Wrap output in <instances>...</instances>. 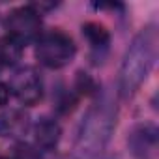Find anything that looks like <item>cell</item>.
Segmentation results:
<instances>
[{
    "instance_id": "cell-1",
    "label": "cell",
    "mask_w": 159,
    "mask_h": 159,
    "mask_svg": "<svg viewBox=\"0 0 159 159\" xmlns=\"http://www.w3.org/2000/svg\"><path fill=\"white\" fill-rule=\"evenodd\" d=\"M157 56V30L153 25L144 26L129 43L124 52L120 77H118V90L124 99H129L142 86L146 77L150 75L153 62Z\"/></svg>"
},
{
    "instance_id": "cell-6",
    "label": "cell",
    "mask_w": 159,
    "mask_h": 159,
    "mask_svg": "<svg viewBox=\"0 0 159 159\" xmlns=\"http://www.w3.org/2000/svg\"><path fill=\"white\" fill-rule=\"evenodd\" d=\"M32 129L30 116L21 109H10L0 114V137L23 142L25 135Z\"/></svg>"
},
{
    "instance_id": "cell-7",
    "label": "cell",
    "mask_w": 159,
    "mask_h": 159,
    "mask_svg": "<svg viewBox=\"0 0 159 159\" xmlns=\"http://www.w3.org/2000/svg\"><path fill=\"white\" fill-rule=\"evenodd\" d=\"M32 135H34V146L38 150H54L62 139V127L58 120L51 116H41L32 125Z\"/></svg>"
},
{
    "instance_id": "cell-4",
    "label": "cell",
    "mask_w": 159,
    "mask_h": 159,
    "mask_svg": "<svg viewBox=\"0 0 159 159\" xmlns=\"http://www.w3.org/2000/svg\"><path fill=\"white\" fill-rule=\"evenodd\" d=\"M4 28H6V36H10L11 39L19 41L23 47H26L28 43L38 41V38L43 32L41 13H38L32 4L13 8L4 19Z\"/></svg>"
},
{
    "instance_id": "cell-2",
    "label": "cell",
    "mask_w": 159,
    "mask_h": 159,
    "mask_svg": "<svg viewBox=\"0 0 159 159\" xmlns=\"http://www.w3.org/2000/svg\"><path fill=\"white\" fill-rule=\"evenodd\" d=\"M116 127V107L111 99H98L79 124L75 137V152L81 159L98 157L109 144Z\"/></svg>"
},
{
    "instance_id": "cell-14",
    "label": "cell",
    "mask_w": 159,
    "mask_h": 159,
    "mask_svg": "<svg viewBox=\"0 0 159 159\" xmlns=\"http://www.w3.org/2000/svg\"><path fill=\"white\" fill-rule=\"evenodd\" d=\"M0 159H11V157H8V155H0Z\"/></svg>"
},
{
    "instance_id": "cell-11",
    "label": "cell",
    "mask_w": 159,
    "mask_h": 159,
    "mask_svg": "<svg viewBox=\"0 0 159 159\" xmlns=\"http://www.w3.org/2000/svg\"><path fill=\"white\" fill-rule=\"evenodd\" d=\"M11 159H43V157H41V152L34 144H28L23 140V142H17L15 153Z\"/></svg>"
},
{
    "instance_id": "cell-13",
    "label": "cell",
    "mask_w": 159,
    "mask_h": 159,
    "mask_svg": "<svg viewBox=\"0 0 159 159\" xmlns=\"http://www.w3.org/2000/svg\"><path fill=\"white\" fill-rule=\"evenodd\" d=\"M10 88H8V84L4 83V81H0V109L2 107H6L8 105V101H10Z\"/></svg>"
},
{
    "instance_id": "cell-8",
    "label": "cell",
    "mask_w": 159,
    "mask_h": 159,
    "mask_svg": "<svg viewBox=\"0 0 159 159\" xmlns=\"http://www.w3.org/2000/svg\"><path fill=\"white\" fill-rule=\"evenodd\" d=\"M157 131L153 125H139L135 127V131L129 137V146L133 150L135 155L144 157L148 152H152V148H155V137Z\"/></svg>"
},
{
    "instance_id": "cell-10",
    "label": "cell",
    "mask_w": 159,
    "mask_h": 159,
    "mask_svg": "<svg viewBox=\"0 0 159 159\" xmlns=\"http://www.w3.org/2000/svg\"><path fill=\"white\" fill-rule=\"evenodd\" d=\"M23 45L15 39H11L10 36L0 38V67H8L19 62L21 54H23Z\"/></svg>"
},
{
    "instance_id": "cell-3",
    "label": "cell",
    "mask_w": 159,
    "mask_h": 159,
    "mask_svg": "<svg viewBox=\"0 0 159 159\" xmlns=\"http://www.w3.org/2000/svg\"><path fill=\"white\" fill-rule=\"evenodd\" d=\"M77 54V45L69 34L60 28L41 32L36 41V58L49 69L66 67Z\"/></svg>"
},
{
    "instance_id": "cell-5",
    "label": "cell",
    "mask_w": 159,
    "mask_h": 159,
    "mask_svg": "<svg viewBox=\"0 0 159 159\" xmlns=\"http://www.w3.org/2000/svg\"><path fill=\"white\" fill-rule=\"evenodd\" d=\"M8 88H10V94L15 96V99L21 105L34 107L43 98V79L34 67L25 66L11 75Z\"/></svg>"
},
{
    "instance_id": "cell-12",
    "label": "cell",
    "mask_w": 159,
    "mask_h": 159,
    "mask_svg": "<svg viewBox=\"0 0 159 159\" xmlns=\"http://www.w3.org/2000/svg\"><path fill=\"white\" fill-rule=\"evenodd\" d=\"M75 88L79 90V94H84V96H88L92 90H94V81L90 79V75H86V73H77V83H75Z\"/></svg>"
},
{
    "instance_id": "cell-9",
    "label": "cell",
    "mask_w": 159,
    "mask_h": 159,
    "mask_svg": "<svg viewBox=\"0 0 159 159\" xmlns=\"http://www.w3.org/2000/svg\"><path fill=\"white\" fill-rule=\"evenodd\" d=\"M83 36L88 39V43L94 49H105L111 43V34L107 26L98 21H86L83 25Z\"/></svg>"
}]
</instances>
